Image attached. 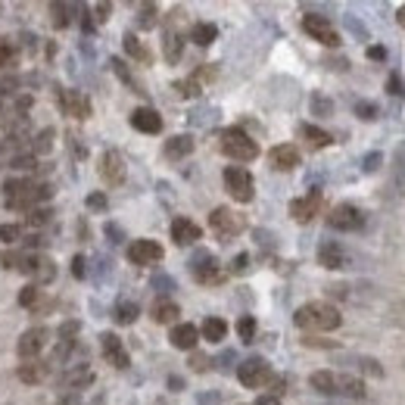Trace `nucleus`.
Wrapping results in <instances>:
<instances>
[{
  "instance_id": "obj_1",
  "label": "nucleus",
  "mask_w": 405,
  "mask_h": 405,
  "mask_svg": "<svg viewBox=\"0 0 405 405\" xmlns=\"http://www.w3.org/2000/svg\"><path fill=\"white\" fill-rule=\"evenodd\" d=\"M293 324L300 330H306V334H324V330H337L340 324H343V315H340L337 306H330V302H306V306H300L293 312Z\"/></svg>"
},
{
  "instance_id": "obj_2",
  "label": "nucleus",
  "mask_w": 405,
  "mask_h": 405,
  "mask_svg": "<svg viewBox=\"0 0 405 405\" xmlns=\"http://www.w3.org/2000/svg\"><path fill=\"white\" fill-rule=\"evenodd\" d=\"M6 206L10 209H19V212H34V209H41V202H47L53 197V191H50V184L44 181H6Z\"/></svg>"
},
{
  "instance_id": "obj_3",
  "label": "nucleus",
  "mask_w": 405,
  "mask_h": 405,
  "mask_svg": "<svg viewBox=\"0 0 405 405\" xmlns=\"http://www.w3.org/2000/svg\"><path fill=\"white\" fill-rule=\"evenodd\" d=\"M312 390L324 396H352V399H361L365 396V383L356 380V378H346V374H337V371H315L312 378Z\"/></svg>"
},
{
  "instance_id": "obj_4",
  "label": "nucleus",
  "mask_w": 405,
  "mask_h": 405,
  "mask_svg": "<svg viewBox=\"0 0 405 405\" xmlns=\"http://www.w3.org/2000/svg\"><path fill=\"white\" fill-rule=\"evenodd\" d=\"M219 143H221V153H225L228 159H234V162H252V159L259 156V143L252 141L247 131H240V128H228V131H221Z\"/></svg>"
},
{
  "instance_id": "obj_5",
  "label": "nucleus",
  "mask_w": 405,
  "mask_h": 405,
  "mask_svg": "<svg viewBox=\"0 0 405 405\" xmlns=\"http://www.w3.org/2000/svg\"><path fill=\"white\" fill-rule=\"evenodd\" d=\"M16 271L28 274V278L34 281V287H44V284H50V281L56 278L53 259L44 256V252H22V262H19Z\"/></svg>"
},
{
  "instance_id": "obj_6",
  "label": "nucleus",
  "mask_w": 405,
  "mask_h": 405,
  "mask_svg": "<svg viewBox=\"0 0 405 405\" xmlns=\"http://www.w3.org/2000/svg\"><path fill=\"white\" fill-rule=\"evenodd\" d=\"M209 228H212L221 240H231V237H237L240 231H247V219H243L240 212H234V209L219 206L209 212Z\"/></svg>"
},
{
  "instance_id": "obj_7",
  "label": "nucleus",
  "mask_w": 405,
  "mask_h": 405,
  "mask_svg": "<svg viewBox=\"0 0 405 405\" xmlns=\"http://www.w3.org/2000/svg\"><path fill=\"white\" fill-rule=\"evenodd\" d=\"M225 187L228 193L234 197L237 202H250L256 197V184H252V175L243 165H228L225 169Z\"/></svg>"
},
{
  "instance_id": "obj_8",
  "label": "nucleus",
  "mask_w": 405,
  "mask_h": 405,
  "mask_svg": "<svg viewBox=\"0 0 405 405\" xmlns=\"http://www.w3.org/2000/svg\"><path fill=\"white\" fill-rule=\"evenodd\" d=\"M237 380L250 390H262L271 383V365L265 359H247L237 368Z\"/></svg>"
},
{
  "instance_id": "obj_9",
  "label": "nucleus",
  "mask_w": 405,
  "mask_h": 405,
  "mask_svg": "<svg viewBox=\"0 0 405 405\" xmlns=\"http://www.w3.org/2000/svg\"><path fill=\"white\" fill-rule=\"evenodd\" d=\"M302 28H306V34H312L315 41H321L324 47H337V44H340V32H337L334 25H330L328 16L309 13V16H302Z\"/></svg>"
},
{
  "instance_id": "obj_10",
  "label": "nucleus",
  "mask_w": 405,
  "mask_h": 405,
  "mask_svg": "<svg viewBox=\"0 0 405 405\" xmlns=\"http://www.w3.org/2000/svg\"><path fill=\"white\" fill-rule=\"evenodd\" d=\"M328 225L337 231H359L365 225V212H361L359 206H352V202H340V206L330 209Z\"/></svg>"
},
{
  "instance_id": "obj_11",
  "label": "nucleus",
  "mask_w": 405,
  "mask_h": 405,
  "mask_svg": "<svg viewBox=\"0 0 405 405\" xmlns=\"http://www.w3.org/2000/svg\"><path fill=\"white\" fill-rule=\"evenodd\" d=\"M128 262L141 265V269H147V265H159V262H162V247H159L156 240H134L131 247H128Z\"/></svg>"
},
{
  "instance_id": "obj_12",
  "label": "nucleus",
  "mask_w": 405,
  "mask_h": 405,
  "mask_svg": "<svg viewBox=\"0 0 405 405\" xmlns=\"http://www.w3.org/2000/svg\"><path fill=\"white\" fill-rule=\"evenodd\" d=\"M318 212H321V191H309L306 197H296L290 202V215H293V221H300V225L312 221Z\"/></svg>"
},
{
  "instance_id": "obj_13",
  "label": "nucleus",
  "mask_w": 405,
  "mask_h": 405,
  "mask_svg": "<svg viewBox=\"0 0 405 405\" xmlns=\"http://www.w3.org/2000/svg\"><path fill=\"white\" fill-rule=\"evenodd\" d=\"M100 178L110 187H119L125 181V159H122L119 150H106L103 159H100Z\"/></svg>"
},
{
  "instance_id": "obj_14",
  "label": "nucleus",
  "mask_w": 405,
  "mask_h": 405,
  "mask_svg": "<svg viewBox=\"0 0 405 405\" xmlns=\"http://www.w3.org/2000/svg\"><path fill=\"white\" fill-rule=\"evenodd\" d=\"M100 352H103V359L110 361L112 368H128V365H131V356H128V349L122 346V340L115 334L100 337Z\"/></svg>"
},
{
  "instance_id": "obj_15",
  "label": "nucleus",
  "mask_w": 405,
  "mask_h": 405,
  "mask_svg": "<svg viewBox=\"0 0 405 405\" xmlns=\"http://www.w3.org/2000/svg\"><path fill=\"white\" fill-rule=\"evenodd\" d=\"M169 340H172L175 349L193 352V349H197V343H200V328H197V324H191V321H178L175 328H172Z\"/></svg>"
},
{
  "instance_id": "obj_16",
  "label": "nucleus",
  "mask_w": 405,
  "mask_h": 405,
  "mask_svg": "<svg viewBox=\"0 0 405 405\" xmlns=\"http://www.w3.org/2000/svg\"><path fill=\"white\" fill-rule=\"evenodd\" d=\"M60 110L72 119H88L91 115V100L82 91H63L60 94Z\"/></svg>"
},
{
  "instance_id": "obj_17",
  "label": "nucleus",
  "mask_w": 405,
  "mask_h": 405,
  "mask_svg": "<svg viewBox=\"0 0 405 405\" xmlns=\"http://www.w3.org/2000/svg\"><path fill=\"white\" fill-rule=\"evenodd\" d=\"M44 343H47V328H32V330H25V334H22L16 349H19V356H22V361H28V359L41 356Z\"/></svg>"
},
{
  "instance_id": "obj_18",
  "label": "nucleus",
  "mask_w": 405,
  "mask_h": 405,
  "mask_svg": "<svg viewBox=\"0 0 405 405\" xmlns=\"http://www.w3.org/2000/svg\"><path fill=\"white\" fill-rule=\"evenodd\" d=\"M269 162H271V169H278V172H293L296 165H300V150H296L293 143H278V147H271Z\"/></svg>"
},
{
  "instance_id": "obj_19",
  "label": "nucleus",
  "mask_w": 405,
  "mask_h": 405,
  "mask_svg": "<svg viewBox=\"0 0 405 405\" xmlns=\"http://www.w3.org/2000/svg\"><path fill=\"white\" fill-rule=\"evenodd\" d=\"M200 237H202V231H200L197 221L184 219V215L172 221V240H175L178 247H193V243H197Z\"/></svg>"
},
{
  "instance_id": "obj_20",
  "label": "nucleus",
  "mask_w": 405,
  "mask_h": 405,
  "mask_svg": "<svg viewBox=\"0 0 405 405\" xmlns=\"http://www.w3.org/2000/svg\"><path fill=\"white\" fill-rule=\"evenodd\" d=\"M131 128H137V131H143V134H159L162 131V115L156 110H150V106H137L131 112Z\"/></svg>"
},
{
  "instance_id": "obj_21",
  "label": "nucleus",
  "mask_w": 405,
  "mask_h": 405,
  "mask_svg": "<svg viewBox=\"0 0 405 405\" xmlns=\"http://www.w3.org/2000/svg\"><path fill=\"white\" fill-rule=\"evenodd\" d=\"M318 265H321V269H330V271L343 269V265H346V250L340 247V243H334V240L321 243V247H318Z\"/></svg>"
},
{
  "instance_id": "obj_22",
  "label": "nucleus",
  "mask_w": 405,
  "mask_h": 405,
  "mask_svg": "<svg viewBox=\"0 0 405 405\" xmlns=\"http://www.w3.org/2000/svg\"><path fill=\"white\" fill-rule=\"evenodd\" d=\"M193 278H197L200 284H206V287H215V284L225 281V271H221V265L215 262V259L206 256L200 265H193Z\"/></svg>"
},
{
  "instance_id": "obj_23",
  "label": "nucleus",
  "mask_w": 405,
  "mask_h": 405,
  "mask_svg": "<svg viewBox=\"0 0 405 405\" xmlns=\"http://www.w3.org/2000/svg\"><path fill=\"white\" fill-rule=\"evenodd\" d=\"M47 371H50L47 361H41V359H28V361H22V365L16 368V378L22 380V383H41V380L47 378Z\"/></svg>"
},
{
  "instance_id": "obj_24",
  "label": "nucleus",
  "mask_w": 405,
  "mask_h": 405,
  "mask_svg": "<svg viewBox=\"0 0 405 405\" xmlns=\"http://www.w3.org/2000/svg\"><path fill=\"white\" fill-rule=\"evenodd\" d=\"M193 137L191 134H175V137H169L165 141V156L169 159H184V156H191L193 153Z\"/></svg>"
},
{
  "instance_id": "obj_25",
  "label": "nucleus",
  "mask_w": 405,
  "mask_h": 405,
  "mask_svg": "<svg viewBox=\"0 0 405 405\" xmlns=\"http://www.w3.org/2000/svg\"><path fill=\"white\" fill-rule=\"evenodd\" d=\"M200 337L209 340V343H221V340L228 337V324L225 318H206V321L200 324Z\"/></svg>"
},
{
  "instance_id": "obj_26",
  "label": "nucleus",
  "mask_w": 405,
  "mask_h": 405,
  "mask_svg": "<svg viewBox=\"0 0 405 405\" xmlns=\"http://www.w3.org/2000/svg\"><path fill=\"white\" fill-rule=\"evenodd\" d=\"M178 315H181V309L172 300H156L153 302V321L156 324H172V328H175Z\"/></svg>"
},
{
  "instance_id": "obj_27",
  "label": "nucleus",
  "mask_w": 405,
  "mask_h": 405,
  "mask_svg": "<svg viewBox=\"0 0 405 405\" xmlns=\"http://www.w3.org/2000/svg\"><path fill=\"white\" fill-rule=\"evenodd\" d=\"M300 137H302V141H306L312 150H321V147H328V143L334 141V137H330L328 131H321L318 125H300Z\"/></svg>"
},
{
  "instance_id": "obj_28",
  "label": "nucleus",
  "mask_w": 405,
  "mask_h": 405,
  "mask_svg": "<svg viewBox=\"0 0 405 405\" xmlns=\"http://www.w3.org/2000/svg\"><path fill=\"white\" fill-rule=\"evenodd\" d=\"M215 38H219V28H215L212 22H197L191 28V41H193V44H200V47H209Z\"/></svg>"
},
{
  "instance_id": "obj_29",
  "label": "nucleus",
  "mask_w": 405,
  "mask_h": 405,
  "mask_svg": "<svg viewBox=\"0 0 405 405\" xmlns=\"http://www.w3.org/2000/svg\"><path fill=\"white\" fill-rule=\"evenodd\" d=\"M125 50H128V56H131V60L143 63V66H147V63L153 60V56H150V50L143 47L141 41H137V34H125Z\"/></svg>"
},
{
  "instance_id": "obj_30",
  "label": "nucleus",
  "mask_w": 405,
  "mask_h": 405,
  "mask_svg": "<svg viewBox=\"0 0 405 405\" xmlns=\"http://www.w3.org/2000/svg\"><path fill=\"white\" fill-rule=\"evenodd\" d=\"M94 374L88 371V368H72V371H66L60 378V387H84V383H91Z\"/></svg>"
},
{
  "instance_id": "obj_31",
  "label": "nucleus",
  "mask_w": 405,
  "mask_h": 405,
  "mask_svg": "<svg viewBox=\"0 0 405 405\" xmlns=\"http://www.w3.org/2000/svg\"><path fill=\"white\" fill-rule=\"evenodd\" d=\"M19 302H22L25 309H38L41 302H44V290L34 287V284H28V287H22V293H19Z\"/></svg>"
},
{
  "instance_id": "obj_32",
  "label": "nucleus",
  "mask_w": 405,
  "mask_h": 405,
  "mask_svg": "<svg viewBox=\"0 0 405 405\" xmlns=\"http://www.w3.org/2000/svg\"><path fill=\"white\" fill-rule=\"evenodd\" d=\"M137 315H141L137 302H119V306H115V321L119 324H134Z\"/></svg>"
},
{
  "instance_id": "obj_33",
  "label": "nucleus",
  "mask_w": 405,
  "mask_h": 405,
  "mask_svg": "<svg viewBox=\"0 0 405 405\" xmlns=\"http://www.w3.org/2000/svg\"><path fill=\"white\" fill-rule=\"evenodd\" d=\"M181 47H184V41H181L178 32H169V34H165V60H169V63H178V60H181Z\"/></svg>"
},
{
  "instance_id": "obj_34",
  "label": "nucleus",
  "mask_w": 405,
  "mask_h": 405,
  "mask_svg": "<svg viewBox=\"0 0 405 405\" xmlns=\"http://www.w3.org/2000/svg\"><path fill=\"white\" fill-rule=\"evenodd\" d=\"M16 66V47H13V41L0 38V69H10Z\"/></svg>"
},
{
  "instance_id": "obj_35",
  "label": "nucleus",
  "mask_w": 405,
  "mask_h": 405,
  "mask_svg": "<svg viewBox=\"0 0 405 405\" xmlns=\"http://www.w3.org/2000/svg\"><path fill=\"white\" fill-rule=\"evenodd\" d=\"M0 240H4L6 247H16V243L22 240V228L19 225H0Z\"/></svg>"
},
{
  "instance_id": "obj_36",
  "label": "nucleus",
  "mask_w": 405,
  "mask_h": 405,
  "mask_svg": "<svg viewBox=\"0 0 405 405\" xmlns=\"http://www.w3.org/2000/svg\"><path fill=\"white\" fill-rule=\"evenodd\" d=\"M237 334H240V340H247V343H250V340L256 337V318H252V315H243L240 321H237Z\"/></svg>"
},
{
  "instance_id": "obj_37",
  "label": "nucleus",
  "mask_w": 405,
  "mask_h": 405,
  "mask_svg": "<svg viewBox=\"0 0 405 405\" xmlns=\"http://www.w3.org/2000/svg\"><path fill=\"white\" fill-rule=\"evenodd\" d=\"M47 221H50V209H44V206L25 215V225H28V228H44Z\"/></svg>"
},
{
  "instance_id": "obj_38",
  "label": "nucleus",
  "mask_w": 405,
  "mask_h": 405,
  "mask_svg": "<svg viewBox=\"0 0 405 405\" xmlns=\"http://www.w3.org/2000/svg\"><path fill=\"white\" fill-rule=\"evenodd\" d=\"M175 88H178V94H181V97H197L202 84L197 82V78H187V82H178Z\"/></svg>"
},
{
  "instance_id": "obj_39",
  "label": "nucleus",
  "mask_w": 405,
  "mask_h": 405,
  "mask_svg": "<svg viewBox=\"0 0 405 405\" xmlns=\"http://www.w3.org/2000/svg\"><path fill=\"white\" fill-rule=\"evenodd\" d=\"M50 137H53V131H50V128H44V131H41V137H38V141L32 143V153H47V150L53 147V141H50Z\"/></svg>"
},
{
  "instance_id": "obj_40",
  "label": "nucleus",
  "mask_w": 405,
  "mask_h": 405,
  "mask_svg": "<svg viewBox=\"0 0 405 405\" xmlns=\"http://www.w3.org/2000/svg\"><path fill=\"white\" fill-rule=\"evenodd\" d=\"M156 22V6L153 4H143L141 6V28H150Z\"/></svg>"
},
{
  "instance_id": "obj_41",
  "label": "nucleus",
  "mask_w": 405,
  "mask_h": 405,
  "mask_svg": "<svg viewBox=\"0 0 405 405\" xmlns=\"http://www.w3.org/2000/svg\"><path fill=\"white\" fill-rule=\"evenodd\" d=\"M88 209L103 212V209H106V197H103V193H91V197H88Z\"/></svg>"
},
{
  "instance_id": "obj_42",
  "label": "nucleus",
  "mask_w": 405,
  "mask_h": 405,
  "mask_svg": "<svg viewBox=\"0 0 405 405\" xmlns=\"http://www.w3.org/2000/svg\"><path fill=\"white\" fill-rule=\"evenodd\" d=\"M191 368H193V371H206V368H209V359H206V356H200V352H197V356L191 359Z\"/></svg>"
},
{
  "instance_id": "obj_43",
  "label": "nucleus",
  "mask_w": 405,
  "mask_h": 405,
  "mask_svg": "<svg viewBox=\"0 0 405 405\" xmlns=\"http://www.w3.org/2000/svg\"><path fill=\"white\" fill-rule=\"evenodd\" d=\"M356 112H359V119H374V106L371 103H359Z\"/></svg>"
},
{
  "instance_id": "obj_44",
  "label": "nucleus",
  "mask_w": 405,
  "mask_h": 405,
  "mask_svg": "<svg viewBox=\"0 0 405 405\" xmlns=\"http://www.w3.org/2000/svg\"><path fill=\"white\" fill-rule=\"evenodd\" d=\"M72 274H75V278H84V259L82 256L72 259Z\"/></svg>"
},
{
  "instance_id": "obj_45",
  "label": "nucleus",
  "mask_w": 405,
  "mask_h": 405,
  "mask_svg": "<svg viewBox=\"0 0 405 405\" xmlns=\"http://www.w3.org/2000/svg\"><path fill=\"white\" fill-rule=\"evenodd\" d=\"M383 56H387V50H383V47H368V60H383Z\"/></svg>"
},
{
  "instance_id": "obj_46",
  "label": "nucleus",
  "mask_w": 405,
  "mask_h": 405,
  "mask_svg": "<svg viewBox=\"0 0 405 405\" xmlns=\"http://www.w3.org/2000/svg\"><path fill=\"white\" fill-rule=\"evenodd\" d=\"M247 265H250L247 252H240V256H237V259H234V271H243V269H247Z\"/></svg>"
},
{
  "instance_id": "obj_47",
  "label": "nucleus",
  "mask_w": 405,
  "mask_h": 405,
  "mask_svg": "<svg viewBox=\"0 0 405 405\" xmlns=\"http://www.w3.org/2000/svg\"><path fill=\"white\" fill-rule=\"evenodd\" d=\"M378 162H380V156H378V153H374V156H368V159H365V169H368V172H371V169H378Z\"/></svg>"
},
{
  "instance_id": "obj_48",
  "label": "nucleus",
  "mask_w": 405,
  "mask_h": 405,
  "mask_svg": "<svg viewBox=\"0 0 405 405\" xmlns=\"http://www.w3.org/2000/svg\"><path fill=\"white\" fill-rule=\"evenodd\" d=\"M390 94H402V82H399V78H390Z\"/></svg>"
},
{
  "instance_id": "obj_49",
  "label": "nucleus",
  "mask_w": 405,
  "mask_h": 405,
  "mask_svg": "<svg viewBox=\"0 0 405 405\" xmlns=\"http://www.w3.org/2000/svg\"><path fill=\"white\" fill-rule=\"evenodd\" d=\"M256 405H281L278 399H274V396H259V402Z\"/></svg>"
},
{
  "instance_id": "obj_50",
  "label": "nucleus",
  "mask_w": 405,
  "mask_h": 405,
  "mask_svg": "<svg viewBox=\"0 0 405 405\" xmlns=\"http://www.w3.org/2000/svg\"><path fill=\"white\" fill-rule=\"evenodd\" d=\"M396 22H399V25L405 28V4L399 6V10H396Z\"/></svg>"
}]
</instances>
